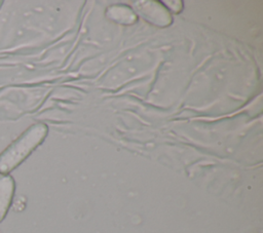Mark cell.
Returning <instances> with one entry per match:
<instances>
[{
    "instance_id": "obj_1",
    "label": "cell",
    "mask_w": 263,
    "mask_h": 233,
    "mask_svg": "<svg viewBox=\"0 0 263 233\" xmlns=\"http://www.w3.org/2000/svg\"><path fill=\"white\" fill-rule=\"evenodd\" d=\"M47 131L44 123H35L10 143L0 153V174H8L23 163L44 141Z\"/></svg>"
},
{
    "instance_id": "obj_2",
    "label": "cell",
    "mask_w": 263,
    "mask_h": 233,
    "mask_svg": "<svg viewBox=\"0 0 263 233\" xmlns=\"http://www.w3.org/2000/svg\"><path fill=\"white\" fill-rule=\"evenodd\" d=\"M135 8L150 23L165 27L172 23V16L164 5L154 1H140L137 2Z\"/></svg>"
},
{
    "instance_id": "obj_3",
    "label": "cell",
    "mask_w": 263,
    "mask_h": 233,
    "mask_svg": "<svg viewBox=\"0 0 263 233\" xmlns=\"http://www.w3.org/2000/svg\"><path fill=\"white\" fill-rule=\"evenodd\" d=\"M15 182L10 174H0V223L5 219L12 204Z\"/></svg>"
},
{
    "instance_id": "obj_4",
    "label": "cell",
    "mask_w": 263,
    "mask_h": 233,
    "mask_svg": "<svg viewBox=\"0 0 263 233\" xmlns=\"http://www.w3.org/2000/svg\"><path fill=\"white\" fill-rule=\"evenodd\" d=\"M107 15L112 21L123 25H129L137 21L136 13L132 10L130 7L125 5L110 6L107 9Z\"/></svg>"
}]
</instances>
